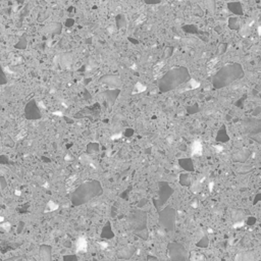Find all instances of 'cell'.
Returning <instances> with one entry per match:
<instances>
[{"mask_svg":"<svg viewBox=\"0 0 261 261\" xmlns=\"http://www.w3.org/2000/svg\"><path fill=\"white\" fill-rule=\"evenodd\" d=\"M244 76V70L240 63H230L217 70V73L212 78V85L216 90L223 89L234 82L241 80Z\"/></svg>","mask_w":261,"mask_h":261,"instance_id":"obj_1","label":"cell"},{"mask_svg":"<svg viewBox=\"0 0 261 261\" xmlns=\"http://www.w3.org/2000/svg\"><path fill=\"white\" fill-rule=\"evenodd\" d=\"M190 71L185 66H178L169 70L158 81V89L161 93H167L180 87L190 80Z\"/></svg>","mask_w":261,"mask_h":261,"instance_id":"obj_2","label":"cell"},{"mask_svg":"<svg viewBox=\"0 0 261 261\" xmlns=\"http://www.w3.org/2000/svg\"><path fill=\"white\" fill-rule=\"evenodd\" d=\"M245 124H246L247 130L251 132V133H253V134L260 133V131H261V120L260 119H248L245 123Z\"/></svg>","mask_w":261,"mask_h":261,"instance_id":"obj_3","label":"cell"},{"mask_svg":"<svg viewBox=\"0 0 261 261\" xmlns=\"http://www.w3.org/2000/svg\"><path fill=\"white\" fill-rule=\"evenodd\" d=\"M227 9L237 16H242L244 14L243 11V6L240 1H233L227 3Z\"/></svg>","mask_w":261,"mask_h":261,"instance_id":"obj_4","label":"cell"},{"mask_svg":"<svg viewBox=\"0 0 261 261\" xmlns=\"http://www.w3.org/2000/svg\"><path fill=\"white\" fill-rule=\"evenodd\" d=\"M216 141L220 142V143H227V142L230 141V137H228V135H227L226 126H223L218 130V132H217Z\"/></svg>","mask_w":261,"mask_h":261,"instance_id":"obj_5","label":"cell"},{"mask_svg":"<svg viewBox=\"0 0 261 261\" xmlns=\"http://www.w3.org/2000/svg\"><path fill=\"white\" fill-rule=\"evenodd\" d=\"M120 93V90H119V89H115V90H111V91H107L105 93V95H106V98L107 100L111 103V104H113L114 101L116 100V98L119 97V94Z\"/></svg>","mask_w":261,"mask_h":261,"instance_id":"obj_6","label":"cell"},{"mask_svg":"<svg viewBox=\"0 0 261 261\" xmlns=\"http://www.w3.org/2000/svg\"><path fill=\"white\" fill-rule=\"evenodd\" d=\"M205 5V8L208 10V12L214 13L216 10V0H203Z\"/></svg>","mask_w":261,"mask_h":261,"instance_id":"obj_7","label":"cell"},{"mask_svg":"<svg viewBox=\"0 0 261 261\" xmlns=\"http://www.w3.org/2000/svg\"><path fill=\"white\" fill-rule=\"evenodd\" d=\"M227 26L231 30H240V21H239V19L237 16L230 17V19H228Z\"/></svg>","mask_w":261,"mask_h":261,"instance_id":"obj_8","label":"cell"},{"mask_svg":"<svg viewBox=\"0 0 261 261\" xmlns=\"http://www.w3.org/2000/svg\"><path fill=\"white\" fill-rule=\"evenodd\" d=\"M182 29H183L184 32H186V33H188V34H192V35L199 34L198 27L196 26V25H185V26L182 27Z\"/></svg>","mask_w":261,"mask_h":261,"instance_id":"obj_9","label":"cell"},{"mask_svg":"<svg viewBox=\"0 0 261 261\" xmlns=\"http://www.w3.org/2000/svg\"><path fill=\"white\" fill-rule=\"evenodd\" d=\"M77 249L78 251H83V252L87 250V241H86L85 238H80L77 241Z\"/></svg>","mask_w":261,"mask_h":261,"instance_id":"obj_10","label":"cell"},{"mask_svg":"<svg viewBox=\"0 0 261 261\" xmlns=\"http://www.w3.org/2000/svg\"><path fill=\"white\" fill-rule=\"evenodd\" d=\"M116 26L119 29L124 28L127 26V20L124 14H119V16H116Z\"/></svg>","mask_w":261,"mask_h":261,"instance_id":"obj_11","label":"cell"},{"mask_svg":"<svg viewBox=\"0 0 261 261\" xmlns=\"http://www.w3.org/2000/svg\"><path fill=\"white\" fill-rule=\"evenodd\" d=\"M200 111V107L198 104H193L192 106H188L187 107V112L188 114H194Z\"/></svg>","mask_w":261,"mask_h":261,"instance_id":"obj_12","label":"cell"},{"mask_svg":"<svg viewBox=\"0 0 261 261\" xmlns=\"http://www.w3.org/2000/svg\"><path fill=\"white\" fill-rule=\"evenodd\" d=\"M180 163L183 166H188L187 169H192V162L190 159H182V160H180Z\"/></svg>","mask_w":261,"mask_h":261,"instance_id":"obj_13","label":"cell"},{"mask_svg":"<svg viewBox=\"0 0 261 261\" xmlns=\"http://www.w3.org/2000/svg\"><path fill=\"white\" fill-rule=\"evenodd\" d=\"M173 48L170 47V46L166 47L165 50H164V55H163L164 58H169V57H170L171 54H173Z\"/></svg>","mask_w":261,"mask_h":261,"instance_id":"obj_14","label":"cell"},{"mask_svg":"<svg viewBox=\"0 0 261 261\" xmlns=\"http://www.w3.org/2000/svg\"><path fill=\"white\" fill-rule=\"evenodd\" d=\"M144 2L148 5H156L161 3V0H144Z\"/></svg>","mask_w":261,"mask_h":261,"instance_id":"obj_15","label":"cell"},{"mask_svg":"<svg viewBox=\"0 0 261 261\" xmlns=\"http://www.w3.org/2000/svg\"><path fill=\"white\" fill-rule=\"evenodd\" d=\"M260 112H261V108H260V107H256V108H255V111L252 112V115H253V116H258L259 114H260Z\"/></svg>","mask_w":261,"mask_h":261,"instance_id":"obj_16","label":"cell"},{"mask_svg":"<svg viewBox=\"0 0 261 261\" xmlns=\"http://www.w3.org/2000/svg\"><path fill=\"white\" fill-rule=\"evenodd\" d=\"M124 134H126V136H128V137H131V136H133V134H134V130L133 128H127Z\"/></svg>","mask_w":261,"mask_h":261,"instance_id":"obj_17","label":"cell"},{"mask_svg":"<svg viewBox=\"0 0 261 261\" xmlns=\"http://www.w3.org/2000/svg\"><path fill=\"white\" fill-rule=\"evenodd\" d=\"M214 30H215V32H216L217 34H221L223 32V27H221V26H216Z\"/></svg>","mask_w":261,"mask_h":261,"instance_id":"obj_18","label":"cell"},{"mask_svg":"<svg viewBox=\"0 0 261 261\" xmlns=\"http://www.w3.org/2000/svg\"><path fill=\"white\" fill-rule=\"evenodd\" d=\"M128 40H130L131 42H133L134 44H138V43H139V41H136V40H134L133 38H128Z\"/></svg>","mask_w":261,"mask_h":261,"instance_id":"obj_19","label":"cell"}]
</instances>
